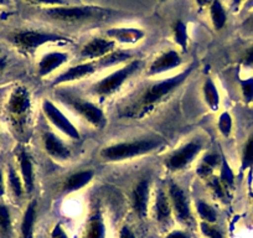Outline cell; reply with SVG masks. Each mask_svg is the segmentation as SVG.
<instances>
[{
  "label": "cell",
  "instance_id": "obj_42",
  "mask_svg": "<svg viewBox=\"0 0 253 238\" xmlns=\"http://www.w3.org/2000/svg\"><path fill=\"white\" fill-rule=\"evenodd\" d=\"M6 191V181H5V175H4V171L0 169V198L5 195Z\"/></svg>",
  "mask_w": 253,
  "mask_h": 238
},
{
  "label": "cell",
  "instance_id": "obj_14",
  "mask_svg": "<svg viewBox=\"0 0 253 238\" xmlns=\"http://www.w3.org/2000/svg\"><path fill=\"white\" fill-rule=\"evenodd\" d=\"M150 195V183L149 180L144 179L140 180L134 186L132 193V205L134 212L140 218H144L148 215V205H149Z\"/></svg>",
  "mask_w": 253,
  "mask_h": 238
},
{
  "label": "cell",
  "instance_id": "obj_38",
  "mask_svg": "<svg viewBox=\"0 0 253 238\" xmlns=\"http://www.w3.org/2000/svg\"><path fill=\"white\" fill-rule=\"evenodd\" d=\"M243 66L246 67H252L253 66V45L251 47H248L247 50L245 51L242 56V60H241Z\"/></svg>",
  "mask_w": 253,
  "mask_h": 238
},
{
  "label": "cell",
  "instance_id": "obj_31",
  "mask_svg": "<svg viewBox=\"0 0 253 238\" xmlns=\"http://www.w3.org/2000/svg\"><path fill=\"white\" fill-rule=\"evenodd\" d=\"M218 179L221 180V183L226 186L227 189L233 188L235 185V174H233L232 169H231L230 164L226 160V158H221V164H220V175H218Z\"/></svg>",
  "mask_w": 253,
  "mask_h": 238
},
{
  "label": "cell",
  "instance_id": "obj_23",
  "mask_svg": "<svg viewBox=\"0 0 253 238\" xmlns=\"http://www.w3.org/2000/svg\"><path fill=\"white\" fill-rule=\"evenodd\" d=\"M130 58H132V53L128 52V51L114 50L94 62L97 65V69L103 70L108 69V67H113L116 65L123 64V62H126V60H130Z\"/></svg>",
  "mask_w": 253,
  "mask_h": 238
},
{
  "label": "cell",
  "instance_id": "obj_8",
  "mask_svg": "<svg viewBox=\"0 0 253 238\" xmlns=\"http://www.w3.org/2000/svg\"><path fill=\"white\" fill-rule=\"evenodd\" d=\"M203 150V143L199 139L190 140L186 144L181 145L179 149L172 152L165 160V166L171 171H180L189 166L196 157Z\"/></svg>",
  "mask_w": 253,
  "mask_h": 238
},
{
  "label": "cell",
  "instance_id": "obj_36",
  "mask_svg": "<svg viewBox=\"0 0 253 238\" xmlns=\"http://www.w3.org/2000/svg\"><path fill=\"white\" fill-rule=\"evenodd\" d=\"M240 86L241 92H242V97L246 103H253V77L241 79Z\"/></svg>",
  "mask_w": 253,
  "mask_h": 238
},
{
  "label": "cell",
  "instance_id": "obj_17",
  "mask_svg": "<svg viewBox=\"0 0 253 238\" xmlns=\"http://www.w3.org/2000/svg\"><path fill=\"white\" fill-rule=\"evenodd\" d=\"M107 38L124 45H134L142 41L145 33L138 28H113L107 30Z\"/></svg>",
  "mask_w": 253,
  "mask_h": 238
},
{
  "label": "cell",
  "instance_id": "obj_39",
  "mask_svg": "<svg viewBox=\"0 0 253 238\" xmlns=\"http://www.w3.org/2000/svg\"><path fill=\"white\" fill-rule=\"evenodd\" d=\"M51 237L52 238H70L69 235H67V232L65 231V228H63L60 223H58V225H56L55 227L52 228V231H51Z\"/></svg>",
  "mask_w": 253,
  "mask_h": 238
},
{
  "label": "cell",
  "instance_id": "obj_46",
  "mask_svg": "<svg viewBox=\"0 0 253 238\" xmlns=\"http://www.w3.org/2000/svg\"><path fill=\"white\" fill-rule=\"evenodd\" d=\"M245 9H247V10H251V9H253V0H246Z\"/></svg>",
  "mask_w": 253,
  "mask_h": 238
},
{
  "label": "cell",
  "instance_id": "obj_3",
  "mask_svg": "<svg viewBox=\"0 0 253 238\" xmlns=\"http://www.w3.org/2000/svg\"><path fill=\"white\" fill-rule=\"evenodd\" d=\"M45 15L58 23L67 24H82L91 23V21L101 20L104 16L108 15L111 11L107 9L97 8V6H84V5H65L56 6V8L45 9Z\"/></svg>",
  "mask_w": 253,
  "mask_h": 238
},
{
  "label": "cell",
  "instance_id": "obj_16",
  "mask_svg": "<svg viewBox=\"0 0 253 238\" xmlns=\"http://www.w3.org/2000/svg\"><path fill=\"white\" fill-rule=\"evenodd\" d=\"M70 55L63 51H51L41 57L38 65V72L40 77H46L52 74L55 70L60 69L61 66L69 61Z\"/></svg>",
  "mask_w": 253,
  "mask_h": 238
},
{
  "label": "cell",
  "instance_id": "obj_34",
  "mask_svg": "<svg viewBox=\"0 0 253 238\" xmlns=\"http://www.w3.org/2000/svg\"><path fill=\"white\" fill-rule=\"evenodd\" d=\"M217 128L218 132L223 135L225 138H228L232 133V128H233V119L232 116H231L228 112H222L218 117L217 120Z\"/></svg>",
  "mask_w": 253,
  "mask_h": 238
},
{
  "label": "cell",
  "instance_id": "obj_6",
  "mask_svg": "<svg viewBox=\"0 0 253 238\" xmlns=\"http://www.w3.org/2000/svg\"><path fill=\"white\" fill-rule=\"evenodd\" d=\"M142 67V61L140 60H133L129 64H126V66L122 69L117 70V71L112 72L108 76L103 77L101 81L96 82L92 86V93L101 98H106V97L112 96L116 93L117 91L121 89V87L126 83L138 70Z\"/></svg>",
  "mask_w": 253,
  "mask_h": 238
},
{
  "label": "cell",
  "instance_id": "obj_44",
  "mask_svg": "<svg viewBox=\"0 0 253 238\" xmlns=\"http://www.w3.org/2000/svg\"><path fill=\"white\" fill-rule=\"evenodd\" d=\"M196 4L199 5V8H204V6L209 5L210 6V4L212 3V0H195Z\"/></svg>",
  "mask_w": 253,
  "mask_h": 238
},
{
  "label": "cell",
  "instance_id": "obj_28",
  "mask_svg": "<svg viewBox=\"0 0 253 238\" xmlns=\"http://www.w3.org/2000/svg\"><path fill=\"white\" fill-rule=\"evenodd\" d=\"M13 231V220L9 207L4 203H0V236L9 238Z\"/></svg>",
  "mask_w": 253,
  "mask_h": 238
},
{
  "label": "cell",
  "instance_id": "obj_37",
  "mask_svg": "<svg viewBox=\"0 0 253 238\" xmlns=\"http://www.w3.org/2000/svg\"><path fill=\"white\" fill-rule=\"evenodd\" d=\"M26 1L30 4H35V5L47 6V8L69 5V1H67V0H26Z\"/></svg>",
  "mask_w": 253,
  "mask_h": 238
},
{
  "label": "cell",
  "instance_id": "obj_40",
  "mask_svg": "<svg viewBox=\"0 0 253 238\" xmlns=\"http://www.w3.org/2000/svg\"><path fill=\"white\" fill-rule=\"evenodd\" d=\"M165 238H193L191 235L186 231H182V230H172L165 236Z\"/></svg>",
  "mask_w": 253,
  "mask_h": 238
},
{
  "label": "cell",
  "instance_id": "obj_13",
  "mask_svg": "<svg viewBox=\"0 0 253 238\" xmlns=\"http://www.w3.org/2000/svg\"><path fill=\"white\" fill-rule=\"evenodd\" d=\"M182 65V58L180 53L175 50H169L158 56L154 61L150 64L148 69V76H157L165 74L168 71L177 69Z\"/></svg>",
  "mask_w": 253,
  "mask_h": 238
},
{
  "label": "cell",
  "instance_id": "obj_4",
  "mask_svg": "<svg viewBox=\"0 0 253 238\" xmlns=\"http://www.w3.org/2000/svg\"><path fill=\"white\" fill-rule=\"evenodd\" d=\"M56 96L63 104L70 107L75 113L82 117L84 120H87L93 127L102 129L107 124V119L104 117L103 111L98 106L92 103V102L82 98L81 96L74 93V92L66 91V88L58 89L56 92Z\"/></svg>",
  "mask_w": 253,
  "mask_h": 238
},
{
  "label": "cell",
  "instance_id": "obj_35",
  "mask_svg": "<svg viewBox=\"0 0 253 238\" xmlns=\"http://www.w3.org/2000/svg\"><path fill=\"white\" fill-rule=\"evenodd\" d=\"M200 230L201 233H203L206 238H226L222 231H221L217 226H215V223H209L201 221Z\"/></svg>",
  "mask_w": 253,
  "mask_h": 238
},
{
  "label": "cell",
  "instance_id": "obj_7",
  "mask_svg": "<svg viewBox=\"0 0 253 238\" xmlns=\"http://www.w3.org/2000/svg\"><path fill=\"white\" fill-rule=\"evenodd\" d=\"M31 108L30 93L26 87L19 86L11 91L6 102V112L15 128L21 129L26 124Z\"/></svg>",
  "mask_w": 253,
  "mask_h": 238
},
{
  "label": "cell",
  "instance_id": "obj_43",
  "mask_svg": "<svg viewBox=\"0 0 253 238\" xmlns=\"http://www.w3.org/2000/svg\"><path fill=\"white\" fill-rule=\"evenodd\" d=\"M6 65H8V57L4 55H0V75H1V72H3L4 70H5Z\"/></svg>",
  "mask_w": 253,
  "mask_h": 238
},
{
  "label": "cell",
  "instance_id": "obj_12",
  "mask_svg": "<svg viewBox=\"0 0 253 238\" xmlns=\"http://www.w3.org/2000/svg\"><path fill=\"white\" fill-rule=\"evenodd\" d=\"M97 65L94 61H86L82 64L76 65V66L69 67L66 71H63L62 74L58 75L52 82V86H61V84H66L70 82L80 81L82 79L91 76L97 71Z\"/></svg>",
  "mask_w": 253,
  "mask_h": 238
},
{
  "label": "cell",
  "instance_id": "obj_41",
  "mask_svg": "<svg viewBox=\"0 0 253 238\" xmlns=\"http://www.w3.org/2000/svg\"><path fill=\"white\" fill-rule=\"evenodd\" d=\"M119 238H135V235L128 226H123L119 231Z\"/></svg>",
  "mask_w": 253,
  "mask_h": 238
},
{
  "label": "cell",
  "instance_id": "obj_25",
  "mask_svg": "<svg viewBox=\"0 0 253 238\" xmlns=\"http://www.w3.org/2000/svg\"><path fill=\"white\" fill-rule=\"evenodd\" d=\"M221 158L222 157H220L216 153H209V154H206L204 157V159L200 161V164H199L198 170H196L199 176L201 179H210L213 170L216 169V166H218L221 164Z\"/></svg>",
  "mask_w": 253,
  "mask_h": 238
},
{
  "label": "cell",
  "instance_id": "obj_45",
  "mask_svg": "<svg viewBox=\"0 0 253 238\" xmlns=\"http://www.w3.org/2000/svg\"><path fill=\"white\" fill-rule=\"evenodd\" d=\"M231 3H232V8L237 10L241 6V4L243 3V0H231Z\"/></svg>",
  "mask_w": 253,
  "mask_h": 238
},
{
  "label": "cell",
  "instance_id": "obj_15",
  "mask_svg": "<svg viewBox=\"0 0 253 238\" xmlns=\"http://www.w3.org/2000/svg\"><path fill=\"white\" fill-rule=\"evenodd\" d=\"M42 142L45 152L55 160L63 161V160L70 159V157H71V150H70V148L57 135L53 134V133H43Z\"/></svg>",
  "mask_w": 253,
  "mask_h": 238
},
{
  "label": "cell",
  "instance_id": "obj_21",
  "mask_svg": "<svg viewBox=\"0 0 253 238\" xmlns=\"http://www.w3.org/2000/svg\"><path fill=\"white\" fill-rule=\"evenodd\" d=\"M106 223L99 211L91 213L84 227V238H106Z\"/></svg>",
  "mask_w": 253,
  "mask_h": 238
},
{
  "label": "cell",
  "instance_id": "obj_20",
  "mask_svg": "<svg viewBox=\"0 0 253 238\" xmlns=\"http://www.w3.org/2000/svg\"><path fill=\"white\" fill-rule=\"evenodd\" d=\"M154 212H155V220L160 223V225H168L171 220L172 216V208L171 203H170V198L167 194L163 190H159L155 198V205H154Z\"/></svg>",
  "mask_w": 253,
  "mask_h": 238
},
{
  "label": "cell",
  "instance_id": "obj_19",
  "mask_svg": "<svg viewBox=\"0 0 253 238\" xmlns=\"http://www.w3.org/2000/svg\"><path fill=\"white\" fill-rule=\"evenodd\" d=\"M94 176V172L92 170H82V171L75 172L71 176H69L65 180L62 185L63 193L70 194L75 191H80L88 185Z\"/></svg>",
  "mask_w": 253,
  "mask_h": 238
},
{
  "label": "cell",
  "instance_id": "obj_24",
  "mask_svg": "<svg viewBox=\"0 0 253 238\" xmlns=\"http://www.w3.org/2000/svg\"><path fill=\"white\" fill-rule=\"evenodd\" d=\"M203 94L204 101H205V103L208 104L211 111L216 112L220 108V92H218L217 86H216L212 79H206V81L204 82Z\"/></svg>",
  "mask_w": 253,
  "mask_h": 238
},
{
  "label": "cell",
  "instance_id": "obj_26",
  "mask_svg": "<svg viewBox=\"0 0 253 238\" xmlns=\"http://www.w3.org/2000/svg\"><path fill=\"white\" fill-rule=\"evenodd\" d=\"M210 18L215 30L220 31L225 28L227 23V13L220 0H212L210 4Z\"/></svg>",
  "mask_w": 253,
  "mask_h": 238
},
{
  "label": "cell",
  "instance_id": "obj_29",
  "mask_svg": "<svg viewBox=\"0 0 253 238\" xmlns=\"http://www.w3.org/2000/svg\"><path fill=\"white\" fill-rule=\"evenodd\" d=\"M196 211H198L199 217L201 221L209 223H215L217 221V212L210 203L205 202L203 200L196 201Z\"/></svg>",
  "mask_w": 253,
  "mask_h": 238
},
{
  "label": "cell",
  "instance_id": "obj_48",
  "mask_svg": "<svg viewBox=\"0 0 253 238\" xmlns=\"http://www.w3.org/2000/svg\"><path fill=\"white\" fill-rule=\"evenodd\" d=\"M248 24H250V25H251V26H253V15H252V16H251V18H250V19H248Z\"/></svg>",
  "mask_w": 253,
  "mask_h": 238
},
{
  "label": "cell",
  "instance_id": "obj_18",
  "mask_svg": "<svg viewBox=\"0 0 253 238\" xmlns=\"http://www.w3.org/2000/svg\"><path fill=\"white\" fill-rule=\"evenodd\" d=\"M19 167H20V176L23 180L24 189L26 194H31L35 186V174H34V162L30 154L26 150L21 149L19 152Z\"/></svg>",
  "mask_w": 253,
  "mask_h": 238
},
{
  "label": "cell",
  "instance_id": "obj_50",
  "mask_svg": "<svg viewBox=\"0 0 253 238\" xmlns=\"http://www.w3.org/2000/svg\"><path fill=\"white\" fill-rule=\"evenodd\" d=\"M0 53H1V50H0Z\"/></svg>",
  "mask_w": 253,
  "mask_h": 238
},
{
  "label": "cell",
  "instance_id": "obj_30",
  "mask_svg": "<svg viewBox=\"0 0 253 238\" xmlns=\"http://www.w3.org/2000/svg\"><path fill=\"white\" fill-rule=\"evenodd\" d=\"M241 172L253 169V133L248 137L245 147H243L242 158H241Z\"/></svg>",
  "mask_w": 253,
  "mask_h": 238
},
{
  "label": "cell",
  "instance_id": "obj_1",
  "mask_svg": "<svg viewBox=\"0 0 253 238\" xmlns=\"http://www.w3.org/2000/svg\"><path fill=\"white\" fill-rule=\"evenodd\" d=\"M194 66L195 65H191L186 70L175 75V76L168 77V79H162V81L153 82V83L148 84L143 89L142 93L139 94V97L123 109L122 117L132 119L144 118L150 112L154 111L158 104L164 101L165 97H168L175 89L179 88L189 79V76L193 72Z\"/></svg>",
  "mask_w": 253,
  "mask_h": 238
},
{
  "label": "cell",
  "instance_id": "obj_11",
  "mask_svg": "<svg viewBox=\"0 0 253 238\" xmlns=\"http://www.w3.org/2000/svg\"><path fill=\"white\" fill-rule=\"evenodd\" d=\"M116 41L108 38H94L81 48L80 56L86 61H97L116 50Z\"/></svg>",
  "mask_w": 253,
  "mask_h": 238
},
{
  "label": "cell",
  "instance_id": "obj_10",
  "mask_svg": "<svg viewBox=\"0 0 253 238\" xmlns=\"http://www.w3.org/2000/svg\"><path fill=\"white\" fill-rule=\"evenodd\" d=\"M168 196L170 198L172 215L175 216V218L185 226L191 225L193 215H191L189 200H187V196L184 193V190L179 185H176V184H170Z\"/></svg>",
  "mask_w": 253,
  "mask_h": 238
},
{
  "label": "cell",
  "instance_id": "obj_32",
  "mask_svg": "<svg viewBox=\"0 0 253 238\" xmlns=\"http://www.w3.org/2000/svg\"><path fill=\"white\" fill-rule=\"evenodd\" d=\"M172 35H174V41L176 42V45H179L182 50H185L187 47L189 36H187V26L181 20H177L174 24Z\"/></svg>",
  "mask_w": 253,
  "mask_h": 238
},
{
  "label": "cell",
  "instance_id": "obj_27",
  "mask_svg": "<svg viewBox=\"0 0 253 238\" xmlns=\"http://www.w3.org/2000/svg\"><path fill=\"white\" fill-rule=\"evenodd\" d=\"M6 188L10 190L11 195L16 198H21L23 194L25 193L21 176L13 166L8 167V172H6Z\"/></svg>",
  "mask_w": 253,
  "mask_h": 238
},
{
  "label": "cell",
  "instance_id": "obj_22",
  "mask_svg": "<svg viewBox=\"0 0 253 238\" xmlns=\"http://www.w3.org/2000/svg\"><path fill=\"white\" fill-rule=\"evenodd\" d=\"M36 217H38V202H36V200H33L26 207L23 220H21V238H34Z\"/></svg>",
  "mask_w": 253,
  "mask_h": 238
},
{
  "label": "cell",
  "instance_id": "obj_2",
  "mask_svg": "<svg viewBox=\"0 0 253 238\" xmlns=\"http://www.w3.org/2000/svg\"><path fill=\"white\" fill-rule=\"evenodd\" d=\"M163 145L160 138H140L132 142H122L108 145L101 150V158L106 161H123L140 155L149 154Z\"/></svg>",
  "mask_w": 253,
  "mask_h": 238
},
{
  "label": "cell",
  "instance_id": "obj_49",
  "mask_svg": "<svg viewBox=\"0 0 253 238\" xmlns=\"http://www.w3.org/2000/svg\"><path fill=\"white\" fill-rule=\"evenodd\" d=\"M252 203H253V195H252Z\"/></svg>",
  "mask_w": 253,
  "mask_h": 238
},
{
  "label": "cell",
  "instance_id": "obj_47",
  "mask_svg": "<svg viewBox=\"0 0 253 238\" xmlns=\"http://www.w3.org/2000/svg\"><path fill=\"white\" fill-rule=\"evenodd\" d=\"M9 4V0H0V6H6Z\"/></svg>",
  "mask_w": 253,
  "mask_h": 238
},
{
  "label": "cell",
  "instance_id": "obj_5",
  "mask_svg": "<svg viewBox=\"0 0 253 238\" xmlns=\"http://www.w3.org/2000/svg\"><path fill=\"white\" fill-rule=\"evenodd\" d=\"M10 42L18 50L25 53L35 52L41 46L47 43H66L72 42L69 38L60 34L47 33V31L39 30H19L9 36Z\"/></svg>",
  "mask_w": 253,
  "mask_h": 238
},
{
  "label": "cell",
  "instance_id": "obj_9",
  "mask_svg": "<svg viewBox=\"0 0 253 238\" xmlns=\"http://www.w3.org/2000/svg\"><path fill=\"white\" fill-rule=\"evenodd\" d=\"M42 112L46 118L50 120L51 124L57 128L61 133H63V134L74 140L81 139V134H80L76 125L65 116V113L53 102L45 99L42 102Z\"/></svg>",
  "mask_w": 253,
  "mask_h": 238
},
{
  "label": "cell",
  "instance_id": "obj_33",
  "mask_svg": "<svg viewBox=\"0 0 253 238\" xmlns=\"http://www.w3.org/2000/svg\"><path fill=\"white\" fill-rule=\"evenodd\" d=\"M209 188H210L211 193L218 200L226 201L228 198V189L221 183V180L218 179V176H213L209 179Z\"/></svg>",
  "mask_w": 253,
  "mask_h": 238
}]
</instances>
